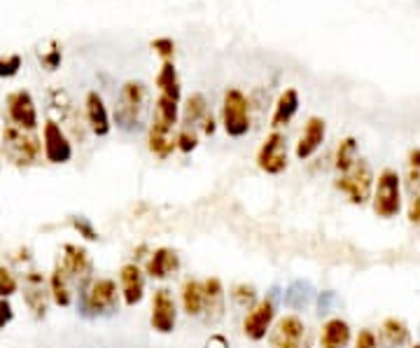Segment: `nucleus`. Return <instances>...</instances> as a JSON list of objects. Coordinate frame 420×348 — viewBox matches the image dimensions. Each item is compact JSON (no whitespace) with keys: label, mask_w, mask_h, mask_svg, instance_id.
Returning a JSON list of instances; mask_svg holds the SVG:
<instances>
[{"label":"nucleus","mask_w":420,"mask_h":348,"mask_svg":"<svg viewBox=\"0 0 420 348\" xmlns=\"http://www.w3.org/2000/svg\"><path fill=\"white\" fill-rule=\"evenodd\" d=\"M406 169H409V187L414 189L420 185V147H414L406 157Z\"/></svg>","instance_id":"34"},{"label":"nucleus","mask_w":420,"mask_h":348,"mask_svg":"<svg viewBox=\"0 0 420 348\" xmlns=\"http://www.w3.org/2000/svg\"><path fill=\"white\" fill-rule=\"evenodd\" d=\"M38 59L43 63V68L47 70H56L61 68V61H63V49L61 45L56 43V40H49L45 47L38 49Z\"/></svg>","instance_id":"30"},{"label":"nucleus","mask_w":420,"mask_h":348,"mask_svg":"<svg viewBox=\"0 0 420 348\" xmlns=\"http://www.w3.org/2000/svg\"><path fill=\"white\" fill-rule=\"evenodd\" d=\"M269 344L271 348H311V337L303 320L290 313V316L280 318L276 327H271Z\"/></svg>","instance_id":"8"},{"label":"nucleus","mask_w":420,"mask_h":348,"mask_svg":"<svg viewBox=\"0 0 420 348\" xmlns=\"http://www.w3.org/2000/svg\"><path fill=\"white\" fill-rule=\"evenodd\" d=\"M183 309L187 316H203L205 309V288L201 280L189 278L183 283Z\"/></svg>","instance_id":"24"},{"label":"nucleus","mask_w":420,"mask_h":348,"mask_svg":"<svg viewBox=\"0 0 420 348\" xmlns=\"http://www.w3.org/2000/svg\"><path fill=\"white\" fill-rule=\"evenodd\" d=\"M203 134H208V136H212V134H215V117H212V115L208 112V117H205L203 120Z\"/></svg>","instance_id":"42"},{"label":"nucleus","mask_w":420,"mask_h":348,"mask_svg":"<svg viewBox=\"0 0 420 348\" xmlns=\"http://www.w3.org/2000/svg\"><path fill=\"white\" fill-rule=\"evenodd\" d=\"M156 89H159V94L163 96H171V98H178L183 96V91H180V78H178V70H176V63L173 61H163L159 73H156V80H154Z\"/></svg>","instance_id":"26"},{"label":"nucleus","mask_w":420,"mask_h":348,"mask_svg":"<svg viewBox=\"0 0 420 348\" xmlns=\"http://www.w3.org/2000/svg\"><path fill=\"white\" fill-rule=\"evenodd\" d=\"M43 150L49 164H68L72 159V143L59 122L49 120L43 127Z\"/></svg>","instance_id":"13"},{"label":"nucleus","mask_w":420,"mask_h":348,"mask_svg":"<svg viewBox=\"0 0 420 348\" xmlns=\"http://www.w3.org/2000/svg\"><path fill=\"white\" fill-rule=\"evenodd\" d=\"M299 91L296 89H285L283 94L278 96V101L274 105V115H271V129L278 131L280 127L290 124L294 120V115L299 112Z\"/></svg>","instance_id":"19"},{"label":"nucleus","mask_w":420,"mask_h":348,"mask_svg":"<svg viewBox=\"0 0 420 348\" xmlns=\"http://www.w3.org/2000/svg\"><path fill=\"white\" fill-rule=\"evenodd\" d=\"M222 127L229 138H243L250 131V101L241 89H227L222 98Z\"/></svg>","instance_id":"7"},{"label":"nucleus","mask_w":420,"mask_h":348,"mask_svg":"<svg viewBox=\"0 0 420 348\" xmlns=\"http://www.w3.org/2000/svg\"><path fill=\"white\" fill-rule=\"evenodd\" d=\"M411 348H420V344H414V346H411Z\"/></svg>","instance_id":"43"},{"label":"nucleus","mask_w":420,"mask_h":348,"mask_svg":"<svg viewBox=\"0 0 420 348\" xmlns=\"http://www.w3.org/2000/svg\"><path fill=\"white\" fill-rule=\"evenodd\" d=\"M205 288V320L208 322H217L225 316V285H222L220 278H208L203 280Z\"/></svg>","instance_id":"23"},{"label":"nucleus","mask_w":420,"mask_h":348,"mask_svg":"<svg viewBox=\"0 0 420 348\" xmlns=\"http://www.w3.org/2000/svg\"><path fill=\"white\" fill-rule=\"evenodd\" d=\"M70 225L82 238H87V241H98V231H96V227L92 225V220L89 218H82V215L80 218H70Z\"/></svg>","instance_id":"36"},{"label":"nucleus","mask_w":420,"mask_h":348,"mask_svg":"<svg viewBox=\"0 0 420 348\" xmlns=\"http://www.w3.org/2000/svg\"><path fill=\"white\" fill-rule=\"evenodd\" d=\"M178 120H180V101L178 98H171V96H163V94L156 96L152 127L163 129V131H173L178 127Z\"/></svg>","instance_id":"21"},{"label":"nucleus","mask_w":420,"mask_h":348,"mask_svg":"<svg viewBox=\"0 0 420 348\" xmlns=\"http://www.w3.org/2000/svg\"><path fill=\"white\" fill-rule=\"evenodd\" d=\"M374 171L365 159H357L355 167L345 173H339V180H336V189L348 196L352 206H365L374 196Z\"/></svg>","instance_id":"6"},{"label":"nucleus","mask_w":420,"mask_h":348,"mask_svg":"<svg viewBox=\"0 0 420 348\" xmlns=\"http://www.w3.org/2000/svg\"><path fill=\"white\" fill-rule=\"evenodd\" d=\"M381 334H383L385 342H388V346H392V348L406 346L411 342L409 325L399 318H385L383 325H381Z\"/></svg>","instance_id":"28"},{"label":"nucleus","mask_w":420,"mask_h":348,"mask_svg":"<svg viewBox=\"0 0 420 348\" xmlns=\"http://www.w3.org/2000/svg\"><path fill=\"white\" fill-rule=\"evenodd\" d=\"M119 290L112 278H94L80 292V313L87 318L112 316L119 306Z\"/></svg>","instance_id":"2"},{"label":"nucleus","mask_w":420,"mask_h":348,"mask_svg":"<svg viewBox=\"0 0 420 348\" xmlns=\"http://www.w3.org/2000/svg\"><path fill=\"white\" fill-rule=\"evenodd\" d=\"M119 292L124 297L126 306H136L145 297V273L136 262H129L119 271Z\"/></svg>","instance_id":"16"},{"label":"nucleus","mask_w":420,"mask_h":348,"mask_svg":"<svg viewBox=\"0 0 420 348\" xmlns=\"http://www.w3.org/2000/svg\"><path fill=\"white\" fill-rule=\"evenodd\" d=\"M372 209L383 220L397 218L402 213V178L394 169H383L378 173L374 196H372Z\"/></svg>","instance_id":"5"},{"label":"nucleus","mask_w":420,"mask_h":348,"mask_svg":"<svg viewBox=\"0 0 420 348\" xmlns=\"http://www.w3.org/2000/svg\"><path fill=\"white\" fill-rule=\"evenodd\" d=\"M12 320H14V309H12L10 300L0 297V329H5Z\"/></svg>","instance_id":"40"},{"label":"nucleus","mask_w":420,"mask_h":348,"mask_svg":"<svg viewBox=\"0 0 420 348\" xmlns=\"http://www.w3.org/2000/svg\"><path fill=\"white\" fill-rule=\"evenodd\" d=\"M3 152L14 167H33L43 154V143L33 131H23L10 124L3 134Z\"/></svg>","instance_id":"4"},{"label":"nucleus","mask_w":420,"mask_h":348,"mask_svg":"<svg viewBox=\"0 0 420 348\" xmlns=\"http://www.w3.org/2000/svg\"><path fill=\"white\" fill-rule=\"evenodd\" d=\"M203 348H229V339L225 334H210Z\"/></svg>","instance_id":"41"},{"label":"nucleus","mask_w":420,"mask_h":348,"mask_svg":"<svg viewBox=\"0 0 420 348\" xmlns=\"http://www.w3.org/2000/svg\"><path fill=\"white\" fill-rule=\"evenodd\" d=\"M7 115L14 127H19L23 131H36L38 129V107L36 101H33L31 91L19 89L12 91L7 96Z\"/></svg>","instance_id":"14"},{"label":"nucleus","mask_w":420,"mask_h":348,"mask_svg":"<svg viewBox=\"0 0 420 348\" xmlns=\"http://www.w3.org/2000/svg\"><path fill=\"white\" fill-rule=\"evenodd\" d=\"M150 325L154 332L171 334L178 325V304L173 300V292L166 288H159L152 297V313Z\"/></svg>","instance_id":"12"},{"label":"nucleus","mask_w":420,"mask_h":348,"mask_svg":"<svg viewBox=\"0 0 420 348\" xmlns=\"http://www.w3.org/2000/svg\"><path fill=\"white\" fill-rule=\"evenodd\" d=\"M21 54H5L0 56V78H14L21 70Z\"/></svg>","instance_id":"33"},{"label":"nucleus","mask_w":420,"mask_h":348,"mask_svg":"<svg viewBox=\"0 0 420 348\" xmlns=\"http://www.w3.org/2000/svg\"><path fill=\"white\" fill-rule=\"evenodd\" d=\"M355 348H378V339L374 334V329H360V334L355 339Z\"/></svg>","instance_id":"39"},{"label":"nucleus","mask_w":420,"mask_h":348,"mask_svg":"<svg viewBox=\"0 0 420 348\" xmlns=\"http://www.w3.org/2000/svg\"><path fill=\"white\" fill-rule=\"evenodd\" d=\"M26 290H23V300H26V306L33 311L36 318H45L47 313V302H49V292L43 285V276L36 271H31L26 276Z\"/></svg>","instance_id":"20"},{"label":"nucleus","mask_w":420,"mask_h":348,"mask_svg":"<svg viewBox=\"0 0 420 348\" xmlns=\"http://www.w3.org/2000/svg\"><path fill=\"white\" fill-rule=\"evenodd\" d=\"M49 295L59 306H70L72 304V283L61 269V264H56L52 276H49Z\"/></svg>","instance_id":"25"},{"label":"nucleus","mask_w":420,"mask_h":348,"mask_svg":"<svg viewBox=\"0 0 420 348\" xmlns=\"http://www.w3.org/2000/svg\"><path fill=\"white\" fill-rule=\"evenodd\" d=\"M85 110H87V124L89 129L94 131L96 136H108L112 129V120L108 112V105H105L103 96L98 91H89L85 98Z\"/></svg>","instance_id":"17"},{"label":"nucleus","mask_w":420,"mask_h":348,"mask_svg":"<svg viewBox=\"0 0 420 348\" xmlns=\"http://www.w3.org/2000/svg\"><path fill=\"white\" fill-rule=\"evenodd\" d=\"M360 159L357 157V140L348 136V138H343L339 147H336V159H334V167L339 173H345V171H350L352 167H355V162Z\"/></svg>","instance_id":"29"},{"label":"nucleus","mask_w":420,"mask_h":348,"mask_svg":"<svg viewBox=\"0 0 420 348\" xmlns=\"http://www.w3.org/2000/svg\"><path fill=\"white\" fill-rule=\"evenodd\" d=\"M274 320H276V302L269 295L248 311V316L243 320V334L250 342H262L271 332V327H274Z\"/></svg>","instance_id":"9"},{"label":"nucleus","mask_w":420,"mask_h":348,"mask_svg":"<svg viewBox=\"0 0 420 348\" xmlns=\"http://www.w3.org/2000/svg\"><path fill=\"white\" fill-rule=\"evenodd\" d=\"M180 269V258L173 248H156V251L150 255V260L145 264V271L150 278L163 280L168 278L173 271Z\"/></svg>","instance_id":"18"},{"label":"nucleus","mask_w":420,"mask_h":348,"mask_svg":"<svg viewBox=\"0 0 420 348\" xmlns=\"http://www.w3.org/2000/svg\"><path fill=\"white\" fill-rule=\"evenodd\" d=\"M232 300L236 306H241V309H252L254 304H257V292H254L252 285H236L234 292H232Z\"/></svg>","instance_id":"32"},{"label":"nucleus","mask_w":420,"mask_h":348,"mask_svg":"<svg viewBox=\"0 0 420 348\" xmlns=\"http://www.w3.org/2000/svg\"><path fill=\"white\" fill-rule=\"evenodd\" d=\"M208 117V103L203 94H192L185 101L183 117H180V129L176 134V147L183 154L194 152L199 147V127Z\"/></svg>","instance_id":"3"},{"label":"nucleus","mask_w":420,"mask_h":348,"mask_svg":"<svg viewBox=\"0 0 420 348\" xmlns=\"http://www.w3.org/2000/svg\"><path fill=\"white\" fill-rule=\"evenodd\" d=\"M311 300V285L303 283V280H296L290 288L285 290V304L292 306V309H301L306 306Z\"/></svg>","instance_id":"31"},{"label":"nucleus","mask_w":420,"mask_h":348,"mask_svg":"<svg viewBox=\"0 0 420 348\" xmlns=\"http://www.w3.org/2000/svg\"><path fill=\"white\" fill-rule=\"evenodd\" d=\"M257 167L269 176H280L287 169V140L280 131L269 134L257 150Z\"/></svg>","instance_id":"11"},{"label":"nucleus","mask_w":420,"mask_h":348,"mask_svg":"<svg viewBox=\"0 0 420 348\" xmlns=\"http://www.w3.org/2000/svg\"><path fill=\"white\" fill-rule=\"evenodd\" d=\"M147 107V87L140 80H129L122 85L117 105H114V122L119 129L134 131L143 124V115Z\"/></svg>","instance_id":"1"},{"label":"nucleus","mask_w":420,"mask_h":348,"mask_svg":"<svg viewBox=\"0 0 420 348\" xmlns=\"http://www.w3.org/2000/svg\"><path fill=\"white\" fill-rule=\"evenodd\" d=\"M150 47H152V52L159 54L163 61H171L173 56H176V40L173 38H154Z\"/></svg>","instance_id":"35"},{"label":"nucleus","mask_w":420,"mask_h":348,"mask_svg":"<svg viewBox=\"0 0 420 348\" xmlns=\"http://www.w3.org/2000/svg\"><path fill=\"white\" fill-rule=\"evenodd\" d=\"M147 147H150L152 154L161 157V159H166V157L173 154V150H178L173 131H163V129H156V127H150V134H147Z\"/></svg>","instance_id":"27"},{"label":"nucleus","mask_w":420,"mask_h":348,"mask_svg":"<svg viewBox=\"0 0 420 348\" xmlns=\"http://www.w3.org/2000/svg\"><path fill=\"white\" fill-rule=\"evenodd\" d=\"M352 339V329L343 318H329L323 325L320 348H345Z\"/></svg>","instance_id":"22"},{"label":"nucleus","mask_w":420,"mask_h":348,"mask_svg":"<svg viewBox=\"0 0 420 348\" xmlns=\"http://www.w3.org/2000/svg\"><path fill=\"white\" fill-rule=\"evenodd\" d=\"M61 269L65 271V276L70 278V283L80 285L82 290H85L94 280L92 278V271H94L92 258H89V253L85 251V248H80V246H72V243L63 246Z\"/></svg>","instance_id":"10"},{"label":"nucleus","mask_w":420,"mask_h":348,"mask_svg":"<svg viewBox=\"0 0 420 348\" xmlns=\"http://www.w3.org/2000/svg\"><path fill=\"white\" fill-rule=\"evenodd\" d=\"M325 138H327V124L323 117H308L306 122V127H303V134L299 138V143H296V159H301V162H306L311 159L313 154H316L320 147H323L325 143Z\"/></svg>","instance_id":"15"},{"label":"nucleus","mask_w":420,"mask_h":348,"mask_svg":"<svg viewBox=\"0 0 420 348\" xmlns=\"http://www.w3.org/2000/svg\"><path fill=\"white\" fill-rule=\"evenodd\" d=\"M409 222H411V225H420V185L411 189V199H409Z\"/></svg>","instance_id":"38"},{"label":"nucleus","mask_w":420,"mask_h":348,"mask_svg":"<svg viewBox=\"0 0 420 348\" xmlns=\"http://www.w3.org/2000/svg\"><path fill=\"white\" fill-rule=\"evenodd\" d=\"M19 290V283H16L14 273L10 269L0 267V297H5V300H10V297Z\"/></svg>","instance_id":"37"}]
</instances>
